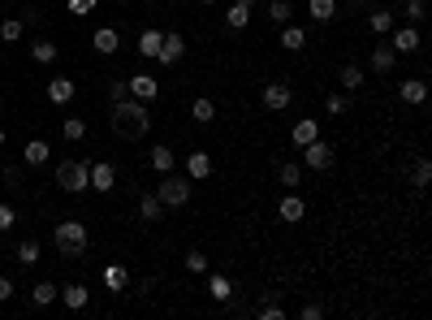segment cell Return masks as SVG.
<instances>
[{
  "label": "cell",
  "mask_w": 432,
  "mask_h": 320,
  "mask_svg": "<svg viewBox=\"0 0 432 320\" xmlns=\"http://www.w3.org/2000/svg\"><path fill=\"white\" fill-rule=\"evenodd\" d=\"M432 182V165L428 160H415L411 165V186H428Z\"/></svg>",
  "instance_id": "obj_35"
},
{
  "label": "cell",
  "mask_w": 432,
  "mask_h": 320,
  "mask_svg": "<svg viewBox=\"0 0 432 320\" xmlns=\"http://www.w3.org/2000/svg\"><path fill=\"white\" fill-rule=\"evenodd\" d=\"M147 126H151V113H147L143 100L125 95V100L113 104V130H117V139H130V143H134V139L147 134Z\"/></svg>",
  "instance_id": "obj_1"
},
{
  "label": "cell",
  "mask_w": 432,
  "mask_h": 320,
  "mask_svg": "<svg viewBox=\"0 0 432 320\" xmlns=\"http://www.w3.org/2000/svg\"><path fill=\"white\" fill-rule=\"evenodd\" d=\"M109 95H113V104L125 100V95H130V83H125V78H113V83H109Z\"/></svg>",
  "instance_id": "obj_41"
},
{
  "label": "cell",
  "mask_w": 432,
  "mask_h": 320,
  "mask_svg": "<svg viewBox=\"0 0 432 320\" xmlns=\"http://www.w3.org/2000/svg\"><path fill=\"white\" fill-rule=\"evenodd\" d=\"M0 39H5V43L22 39V22H18V18H9V22H0Z\"/></svg>",
  "instance_id": "obj_39"
},
{
  "label": "cell",
  "mask_w": 432,
  "mask_h": 320,
  "mask_svg": "<svg viewBox=\"0 0 432 320\" xmlns=\"http://www.w3.org/2000/svg\"><path fill=\"white\" fill-rule=\"evenodd\" d=\"M22 152H27V165H48V156H53V147H48L43 139H31L27 147H22Z\"/></svg>",
  "instance_id": "obj_22"
},
{
  "label": "cell",
  "mask_w": 432,
  "mask_h": 320,
  "mask_svg": "<svg viewBox=\"0 0 432 320\" xmlns=\"http://www.w3.org/2000/svg\"><path fill=\"white\" fill-rule=\"evenodd\" d=\"M208 294H212V299H216V303H225V299H230V294H234V286H230V277H221V273H212V281H208Z\"/></svg>",
  "instance_id": "obj_29"
},
{
  "label": "cell",
  "mask_w": 432,
  "mask_h": 320,
  "mask_svg": "<svg viewBox=\"0 0 432 320\" xmlns=\"http://www.w3.org/2000/svg\"><path fill=\"white\" fill-rule=\"evenodd\" d=\"M13 290H18V286H13L9 277H0V303H5V299H13Z\"/></svg>",
  "instance_id": "obj_46"
},
{
  "label": "cell",
  "mask_w": 432,
  "mask_h": 320,
  "mask_svg": "<svg viewBox=\"0 0 432 320\" xmlns=\"http://www.w3.org/2000/svg\"><path fill=\"white\" fill-rule=\"evenodd\" d=\"M57 186H61L65 195H83V190H91V182H87V165H83V160H61V165H57Z\"/></svg>",
  "instance_id": "obj_3"
},
{
  "label": "cell",
  "mask_w": 432,
  "mask_h": 320,
  "mask_svg": "<svg viewBox=\"0 0 432 320\" xmlns=\"http://www.w3.org/2000/svg\"><path fill=\"white\" fill-rule=\"evenodd\" d=\"M264 109H272V113L290 109V87H286V83H268V87H264Z\"/></svg>",
  "instance_id": "obj_13"
},
{
  "label": "cell",
  "mask_w": 432,
  "mask_h": 320,
  "mask_svg": "<svg viewBox=\"0 0 432 320\" xmlns=\"http://www.w3.org/2000/svg\"><path fill=\"white\" fill-rule=\"evenodd\" d=\"M125 83H130V95H134V100H143V104L160 95V83L151 78V74H134V78H125Z\"/></svg>",
  "instance_id": "obj_8"
},
{
  "label": "cell",
  "mask_w": 432,
  "mask_h": 320,
  "mask_svg": "<svg viewBox=\"0 0 432 320\" xmlns=\"http://www.w3.org/2000/svg\"><path fill=\"white\" fill-rule=\"evenodd\" d=\"M87 182H91L99 195H109V190L117 186V169H113L109 160H95V165H87Z\"/></svg>",
  "instance_id": "obj_6"
},
{
  "label": "cell",
  "mask_w": 432,
  "mask_h": 320,
  "mask_svg": "<svg viewBox=\"0 0 432 320\" xmlns=\"http://www.w3.org/2000/svg\"><path fill=\"white\" fill-rule=\"evenodd\" d=\"M277 216H281V221H290V225H294V221H302V216H307V200H302V195H286V200L281 204H277Z\"/></svg>",
  "instance_id": "obj_10"
},
{
  "label": "cell",
  "mask_w": 432,
  "mask_h": 320,
  "mask_svg": "<svg viewBox=\"0 0 432 320\" xmlns=\"http://www.w3.org/2000/svg\"><path fill=\"white\" fill-rule=\"evenodd\" d=\"M160 39H165V35H160L156 27H147V31L139 35V57H147V61H156V57H160Z\"/></svg>",
  "instance_id": "obj_15"
},
{
  "label": "cell",
  "mask_w": 432,
  "mask_h": 320,
  "mask_svg": "<svg viewBox=\"0 0 432 320\" xmlns=\"http://www.w3.org/2000/svg\"><path fill=\"white\" fill-rule=\"evenodd\" d=\"M139 216H143V221H160V216H165V204L156 200V195H143V200H139Z\"/></svg>",
  "instance_id": "obj_25"
},
{
  "label": "cell",
  "mask_w": 432,
  "mask_h": 320,
  "mask_svg": "<svg viewBox=\"0 0 432 320\" xmlns=\"http://www.w3.org/2000/svg\"><path fill=\"white\" fill-rule=\"evenodd\" d=\"M61 303H65L69 312H83V307L91 303V290H87V286H78V281H74V286H65V290H61Z\"/></svg>",
  "instance_id": "obj_14"
},
{
  "label": "cell",
  "mask_w": 432,
  "mask_h": 320,
  "mask_svg": "<svg viewBox=\"0 0 432 320\" xmlns=\"http://www.w3.org/2000/svg\"><path fill=\"white\" fill-rule=\"evenodd\" d=\"M337 83H342L346 91H359V87H363V69H359V65H342Z\"/></svg>",
  "instance_id": "obj_26"
},
{
  "label": "cell",
  "mask_w": 432,
  "mask_h": 320,
  "mask_svg": "<svg viewBox=\"0 0 432 320\" xmlns=\"http://www.w3.org/2000/svg\"><path fill=\"white\" fill-rule=\"evenodd\" d=\"M368 22H372V35H389L393 31V13H385V9H376Z\"/></svg>",
  "instance_id": "obj_32"
},
{
  "label": "cell",
  "mask_w": 432,
  "mask_h": 320,
  "mask_svg": "<svg viewBox=\"0 0 432 320\" xmlns=\"http://www.w3.org/2000/svg\"><path fill=\"white\" fill-rule=\"evenodd\" d=\"M173 165H177V156L169 152V147L160 143L156 152H151V169H156V174H173Z\"/></svg>",
  "instance_id": "obj_24"
},
{
  "label": "cell",
  "mask_w": 432,
  "mask_h": 320,
  "mask_svg": "<svg viewBox=\"0 0 432 320\" xmlns=\"http://www.w3.org/2000/svg\"><path fill=\"white\" fill-rule=\"evenodd\" d=\"M74 18H87V13H95V0H69V5H65Z\"/></svg>",
  "instance_id": "obj_40"
},
{
  "label": "cell",
  "mask_w": 432,
  "mask_h": 320,
  "mask_svg": "<svg viewBox=\"0 0 432 320\" xmlns=\"http://www.w3.org/2000/svg\"><path fill=\"white\" fill-rule=\"evenodd\" d=\"M260 320H286V312L277 307V303H264V307H260Z\"/></svg>",
  "instance_id": "obj_44"
},
{
  "label": "cell",
  "mask_w": 432,
  "mask_h": 320,
  "mask_svg": "<svg viewBox=\"0 0 432 320\" xmlns=\"http://www.w3.org/2000/svg\"><path fill=\"white\" fill-rule=\"evenodd\" d=\"M0 143H5V130H0Z\"/></svg>",
  "instance_id": "obj_49"
},
{
  "label": "cell",
  "mask_w": 432,
  "mask_h": 320,
  "mask_svg": "<svg viewBox=\"0 0 432 320\" xmlns=\"http://www.w3.org/2000/svg\"><path fill=\"white\" fill-rule=\"evenodd\" d=\"M31 57H35L39 65H48V61H57V43H48V39H39V43L31 48Z\"/></svg>",
  "instance_id": "obj_36"
},
{
  "label": "cell",
  "mask_w": 432,
  "mask_h": 320,
  "mask_svg": "<svg viewBox=\"0 0 432 320\" xmlns=\"http://www.w3.org/2000/svg\"><path fill=\"white\" fill-rule=\"evenodd\" d=\"M87 242H91V234H87L83 221H57V247H61V256H83Z\"/></svg>",
  "instance_id": "obj_2"
},
{
  "label": "cell",
  "mask_w": 432,
  "mask_h": 320,
  "mask_svg": "<svg viewBox=\"0 0 432 320\" xmlns=\"http://www.w3.org/2000/svg\"><path fill=\"white\" fill-rule=\"evenodd\" d=\"M307 13L316 22H333L337 18V0H307Z\"/></svg>",
  "instance_id": "obj_21"
},
{
  "label": "cell",
  "mask_w": 432,
  "mask_h": 320,
  "mask_svg": "<svg viewBox=\"0 0 432 320\" xmlns=\"http://www.w3.org/2000/svg\"><path fill=\"white\" fill-rule=\"evenodd\" d=\"M0 230H13V208L0 204Z\"/></svg>",
  "instance_id": "obj_45"
},
{
  "label": "cell",
  "mask_w": 432,
  "mask_h": 320,
  "mask_svg": "<svg viewBox=\"0 0 432 320\" xmlns=\"http://www.w3.org/2000/svg\"><path fill=\"white\" fill-rule=\"evenodd\" d=\"M333 143H324V139H312L307 147H302V165H307V169H328V165H333Z\"/></svg>",
  "instance_id": "obj_5"
},
{
  "label": "cell",
  "mask_w": 432,
  "mask_h": 320,
  "mask_svg": "<svg viewBox=\"0 0 432 320\" xmlns=\"http://www.w3.org/2000/svg\"><path fill=\"white\" fill-rule=\"evenodd\" d=\"M199 5H216V0H199Z\"/></svg>",
  "instance_id": "obj_48"
},
{
  "label": "cell",
  "mask_w": 432,
  "mask_h": 320,
  "mask_svg": "<svg viewBox=\"0 0 432 320\" xmlns=\"http://www.w3.org/2000/svg\"><path fill=\"white\" fill-rule=\"evenodd\" d=\"M186 268H190V273H208V256L190 251V256H186Z\"/></svg>",
  "instance_id": "obj_42"
},
{
  "label": "cell",
  "mask_w": 432,
  "mask_h": 320,
  "mask_svg": "<svg viewBox=\"0 0 432 320\" xmlns=\"http://www.w3.org/2000/svg\"><path fill=\"white\" fill-rule=\"evenodd\" d=\"M117 48H121V35H117L113 27H99V31H95V53H99V57H113Z\"/></svg>",
  "instance_id": "obj_16"
},
{
  "label": "cell",
  "mask_w": 432,
  "mask_h": 320,
  "mask_svg": "<svg viewBox=\"0 0 432 320\" xmlns=\"http://www.w3.org/2000/svg\"><path fill=\"white\" fill-rule=\"evenodd\" d=\"M346 109H350V100H346V95H337V91H333V95H328V100H324V113H328V117H342Z\"/></svg>",
  "instance_id": "obj_38"
},
{
  "label": "cell",
  "mask_w": 432,
  "mask_h": 320,
  "mask_svg": "<svg viewBox=\"0 0 432 320\" xmlns=\"http://www.w3.org/2000/svg\"><path fill=\"white\" fill-rule=\"evenodd\" d=\"M190 117H195V121H199V126H203V121H212V117H216V104L208 100V95H199V100L190 104Z\"/></svg>",
  "instance_id": "obj_28"
},
{
  "label": "cell",
  "mask_w": 432,
  "mask_h": 320,
  "mask_svg": "<svg viewBox=\"0 0 432 320\" xmlns=\"http://www.w3.org/2000/svg\"><path fill=\"white\" fill-rule=\"evenodd\" d=\"M290 13H294V9H290V0H272V5H268V18L277 22V27H286Z\"/></svg>",
  "instance_id": "obj_34"
},
{
  "label": "cell",
  "mask_w": 432,
  "mask_h": 320,
  "mask_svg": "<svg viewBox=\"0 0 432 320\" xmlns=\"http://www.w3.org/2000/svg\"><path fill=\"white\" fill-rule=\"evenodd\" d=\"M290 139H294V147H307L312 139H320V126L312 117H302V121H294V130H290Z\"/></svg>",
  "instance_id": "obj_18"
},
{
  "label": "cell",
  "mask_w": 432,
  "mask_h": 320,
  "mask_svg": "<svg viewBox=\"0 0 432 320\" xmlns=\"http://www.w3.org/2000/svg\"><path fill=\"white\" fill-rule=\"evenodd\" d=\"M398 95H402L406 104H424V100H428V83H424V78H406V83L398 87Z\"/></svg>",
  "instance_id": "obj_17"
},
{
  "label": "cell",
  "mask_w": 432,
  "mask_h": 320,
  "mask_svg": "<svg viewBox=\"0 0 432 320\" xmlns=\"http://www.w3.org/2000/svg\"><path fill=\"white\" fill-rule=\"evenodd\" d=\"M320 316H324V312H320L316 303H307V307H302V320H320Z\"/></svg>",
  "instance_id": "obj_47"
},
{
  "label": "cell",
  "mask_w": 432,
  "mask_h": 320,
  "mask_svg": "<svg viewBox=\"0 0 432 320\" xmlns=\"http://www.w3.org/2000/svg\"><path fill=\"white\" fill-rule=\"evenodd\" d=\"M74 91H78V87H74L69 78H53V83H48V100H53V104H69Z\"/></svg>",
  "instance_id": "obj_20"
},
{
  "label": "cell",
  "mask_w": 432,
  "mask_h": 320,
  "mask_svg": "<svg viewBox=\"0 0 432 320\" xmlns=\"http://www.w3.org/2000/svg\"><path fill=\"white\" fill-rule=\"evenodd\" d=\"M31 294H35V303H39V307H48V303H57V294H61V290H57L53 281H39Z\"/></svg>",
  "instance_id": "obj_33"
},
{
  "label": "cell",
  "mask_w": 432,
  "mask_h": 320,
  "mask_svg": "<svg viewBox=\"0 0 432 320\" xmlns=\"http://www.w3.org/2000/svg\"><path fill=\"white\" fill-rule=\"evenodd\" d=\"M18 260H22V268L39 264V242H22V247H18Z\"/></svg>",
  "instance_id": "obj_37"
},
{
  "label": "cell",
  "mask_w": 432,
  "mask_h": 320,
  "mask_svg": "<svg viewBox=\"0 0 432 320\" xmlns=\"http://www.w3.org/2000/svg\"><path fill=\"white\" fill-rule=\"evenodd\" d=\"M165 182L156 186V200L165 208H186L190 204V178H173V174H160Z\"/></svg>",
  "instance_id": "obj_4"
},
{
  "label": "cell",
  "mask_w": 432,
  "mask_h": 320,
  "mask_svg": "<svg viewBox=\"0 0 432 320\" xmlns=\"http://www.w3.org/2000/svg\"><path fill=\"white\" fill-rule=\"evenodd\" d=\"M61 134H65L69 143L87 139V121H83V117H65V121H61Z\"/></svg>",
  "instance_id": "obj_27"
},
{
  "label": "cell",
  "mask_w": 432,
  "mask_h": 320,
  "mask_svg": "<svg viewBox=\"0 0 432 320\" xmlns=\"http://www.w3.org/2000/svg\"><path fill=\"white\" fill-rule=\"evenodd\" d=\"M393 61H398V53H393L389 43H376V48H372V69H376V74H389Z\"/></svg>",
  "instance_id": "obj_19"
},
{
  "label": "cell",
  "mask_w": 432,
  "mask_h": 320,
  "mask_svg": "<svg viewBox=\"0 0 432 320\" xmlns=\"http://www.w3.org/2000/svg\"><path fill=\"white\" fill-rule=\"evenodd\" d=\"M182 57H186V39L177 35V31H169V35L160 39V57H156V61H160V65H177Z\"/></svg>",
  "instance_id": "obj_7"
},
{
  "label": "cell",
  "mask_w": 432,
  "mask_h": 320,
  "mask_svg": "<svg viewBox=\"0 0 432 320\" xmlns=\"http://www.w3.org/2000/svg\"><path fill=\"white\" fill-rule=\"evenodd\" d=\"M428 9H424V0H406V22H419Z\"/></svg>",
  "instance_id": "obj_43"
},
{
  "label": "cell",
  "mask_w": 432,
  "mask_h": 320,
  "mask_svg": "<svg viewBox=\"0 0 432 320\" xmlns=\"http://www.w3.org/2000/svg\"><path fill=\"white\" fill-rule=\"evenodd\" d=\"M125 281H130V277H125L121 264H109V268H104V286H109V290H125Z\"/></svg>",
  "instance_id": "obj_31"
},
{
  "label": "cell",
  "mask_w": 432,
  "mask_h": 320,
  "mask_svg": "<svg viewBox=\"0 0 432 320\" xmlns=\"http://www.w3.org/2000/svg\"><path fill=\"white\" fill-rule=\"evenodd\" d=\"M389 48H393V53H402V57L419 53V31H415V27H398L393 39H389Z\"/></svg>",
  "instance_id": "obj_9"
},
{
  "label": "cell",
  "mask_w": 432,
  "mask_h": 320,
  "mask_svg": "<svg viewBox=\"0 0 432 320\" xmlns=\"http://www.w3.org/2000/svg\"><path fill=\"white\" fill-rule=\"evenodd\" d=\"M277 178H281V186H290V190H294V186L302 182V169H298L294 160H286L281 169H277Z\"/></svg>",
  "instance_id": "obj_30"
},
{
  "label": "cell",
  "mask_w": 432,
  "mask_h": 320,
  "mask_svg": "<svg viewBox=\"0 0 432 320\" xmlns=\"http://www.w3.org/2000/svg\"><path fill=\"white\" fill-rule=\"evenodd\" d=\"M281 48H290V53H302V48H307V35H302V27H290V22H286V31H281Z\"/></svg>",
  "instance_id": "obj_23"
},
{
  "label": "cell",
  "mask_w": 432,
  "mask_h": 320,
  "mask_svg": "<svg viewBox=\"0 0 432 320\" xmlns=\"http://www.w3.org/2000/svg\"><path fill=\"white\" fill-rule=\"evenodd\" d=\"M251 9H256V0H234L230 13H225V27H230V31H242L246 22H251Z\"/></svg>",
  "instance_id": "obj_12"
},
{
  "label": "cell",
  "mask_w": 432,
  "mask_h": 320,
  "mask_svg": "<svg viewBox=\"0 0 432 320\" xmlns=\"http://www.w3.org/2000/svg\"><path fill=\"white\" fill-rule=\"evenodd\" d=\"M186 178H190V182L212 178V156H208V152H190V156H186Z\"/></svg>",
  "instance_id": "obj_11"
}]
</instances>
